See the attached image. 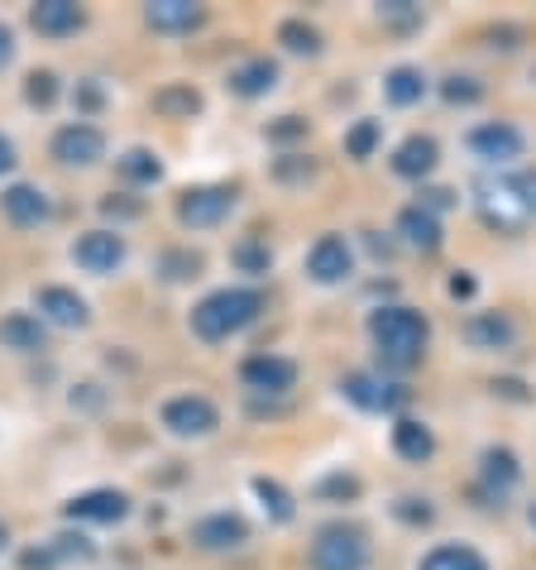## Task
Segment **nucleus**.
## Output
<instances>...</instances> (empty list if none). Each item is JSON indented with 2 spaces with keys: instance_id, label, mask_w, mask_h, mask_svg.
<instances>
[{
  "instance_id": "f257e3e1",
  "label": "nucleus",
  "mask_w": 536,
  "mask_h": 570,
  "mask_svg": "<svg viewBox=\"0 0 536 570\" xmlns=\"http://www.w3.org/2000/svg\"><path fill=\"white\" fill-rule=\"evenodd\" d=\"M369 336L388 370H417L431 345V322L413 307H378L369 316Z\"/></svg>"
},
{
  "instance_id": "f03ea898",
  "label": "nucleus",
  "mask_w": 536,
  "mask_h": 570,
  "mask_svg": "<svg viewBox=\"0 0 536 570\" xmlns=\"http://www.w3.org/2000/svg\"><path fill=\"white\" fill-rule=\"evenodd\" d=\"M259 307H264V297L255 288H220V293L207 297V303H197L192 331L201 341H226V336H235V331H245L249 322H255Z\"/></svg>"
},
{
  "instance_id": "7ed1b4c3",
  "label": "nucleus",
  "mask_w": 536,
  "mask_h": 570,
  "mask_svg": "<svg viewBox=\"0 0 536 570\" xmlns=\"http://www.w3.org/2000/svg\"><path fill=\"white\" fill-rule=\"evenodd\" d=\"M311 570H369V537L359 528H321L317 542H311Z\"/></svg>"
},
{
  "instance_id": "20e7f679",
  "label": "nucleus",
  "mask_w": 536,
  "mask_h": 570,
  "mask_svg": "<svg viewBox=\"0 0 536 570\" xmlns=\"http://www.w3.org/2000/svg\"><path fill=\"white\" fill-rule=\"evenodd\" d=\"M230 207H235L230 187H192V193H182L178 216H182V226L207 230V226H220V220L230 216Z\"/></svg>"
},
{
  "instance_id": "39448f33",
  "label": "nucleus",
  "mask_w": 536,
  "mask_h": 570,
  "mask_svg": "<svg viewBox=\"0 0 536 570\" xmlns=\"http://www.w3.org/2000/svg\"><path fill=\"white\" fill-rule=\"evenodd\" d=\"M469 149H475L479 158H488V164H513V158H523L527 135L517 130V125H508V120H488V125H479V130L469 135Z\"/></svg>"
},
{
  "instance_id": "423d86ee",
  "label": "nucleus",
  "mask_w": 536,
  "mask_h": 570,
  "mask_svg": "<svg viewBox=\"0 0 536 570\" xmlns=\"http://www.w3.org/2000/svg\"><path fill=\"white\" fill-rule=\"evenodd\" d=\"M53 154L72 168H91L106 154V135L97 130V125H68V130L53 135Z\"/></svg>"
},
{
  "instance_id": "0eeeda50",
  "label": "nucleus",
  "mask_w": 536,
  "mask_h": 570,
  "mask_svg": "<svg viewBox=\"0 0 536 570\" xmlns=\"http://www.w3.org/2000/svg\"><path fill=\"white\" fill-rule=\"evenodd\" d=\"M216 407L207 399H197V393H187V399H172L163 407V426L168 432H178V436H207L216 432Z\"/></svg>"
},
{
  "instance_id": "6e6552de",
  "label": "nucleus",
  "mask_w": 536,
  "mask_h": 570,
  "mask_svg": "<svg viewBox=\"0 0 536 570\" xmlns=\"http://www.w3.org/2000/svg\"><path fill=\"white\" fill-rule=\"evenodd\" d=\"M340 389H345V399L359 403L365 413H393V407L407 399L403 389H393V384H384V379H374V374H345Z\"/></svg>"
},
{
  "instance_id": "1a4fd4ad",
  "label": "nucleus",
  "mask_w": 536,
  "mask_h": 570,
  "mask_svg": "<svg viewBox=\"0 0 536 570\" xmlns=\"http://www.w3.org/2000/svg\"><path fill=\"white\" fill-rule=\"evenodd\" d=\"M72 259L82 264L87 274H116L120 259H125V240H120V235H110V230H91V235L77 240Z\"/></svg>"
},
{
  "instance_id": "9d476101",
  "label": "nucleus",
  "mask_w": 536,
  "mask_h": 570,
  "mask_svg": "<svg viewBox=\"0 0 536 570\" xmlns=\"http://www.w3.org/2000/svg\"><path fill=\"white\" fill-rule=\"evenodd\" d=\"M355 268V255H350V245L340 240V235H321L317 245H311V255H307V274L317 278V283H340L345 274Z\"/></svg>"
},
{
  "instance_id": "9b49d317",
  "label": "nucleus",
  "mask_w": 536,
  "mask_h": 570,
  "mask_svg": "<svg viewBox=\"0 0 536 570\" xmlns=\"http://www.w3.org/2000/svg\"><path fill=\"white\" fill-rule=\"evenodd\" d=\"M240 379L259 393H288L297 384V364L282 360V355H255V360H245Z\"/></svg>"
},
{
  "instance_id": "f8f14e48",
  "label": "nucleus",
  "mask_w": 536,
  "mask_h": 570,
  "mask_svg": "<svg viewBox=\"0 0 536 570\" xmlns=\"http://www.w3.org/2000/svg\"><path fill=\"white\" fill-rule=\"evenodd\" d=\"M192 542L201 551H235L249 542V528H245V518H235V513H211L192 528Z\"/></svg>"
},
{
  "instance_id": "ddd939ff",
  "label": "nucleus",
  "mask_w": 536,
  "mask_h": 570,
  "mask_svg": "<svg viewBox=\"0 0 536 570\" xmlns=\"http://www.w3.org/2000/svg\"><path fill=\"white\" fill-rule=\"evenodd\" d=\"M125 513H130V499L120 489H91V494H77L68 503V518L77 522H120Z\"/></svg>"
},
{
  "instance_id": "4468645a",
  "label": "nucleus",
  "mask_w": 536,
  "mask_h": 570,
  "mask_svg": "<svg viewBox=\"0 0 536 570\" xmlns=\"http://www.w3.org/2000/svg\"><path fill=\"white\" fill-rule=\"evenodd\" d=\"M0 212H6L14 226H39V220H49V197L39 193V187H29V183H14L0 193Z\"/></svg>"
},
{
  "instance_id": "2eb2a0df",
  "label": "nucleus",
  "mask_w": 536,
  "mask_h": 570,
  "mask_svg": "<svg viewBox=\"0 0 536 570\" xmlns=\"http://www.w3.org/2000/svg\"><path fill=\"white\" fill-rule=\"evenodd\" d=\"M145 20L159 29V35H182V29H197L207 20V10L192 6V0H153L145 10Z\"/></svg>"
},
{
  "instance_id": "dca6fc26",
  "label": "nucleus",
  "mask_w": 536,
  "mask_h": 570,
  "mask_svg": "<svg viewBox=\"0 0 536 570\" xmlns=\"http://www.w3.org/2000/svg\"><path fill=\"white\" fill-rule=\"evenodd\" d=\"M436 158H440L436 139L431 135H413V139H403L398 145V154H393V173H398V178H427V173L436 168Z\"/></svg>"
},
{
  "instance_id": "f3484780",
  "label": "nucleus",
  "mask_w": 536,
  "mask_h": 570,
  "mask_svg": "<svg viewBox=\"0 0 536 570\" xmlns=\"http://www.w3.org/2000/svg\"><path fill=\"white\" fill-rule=\"evenodd\" d=\"M479 474H484V484H488V494H508V489L523 480V465H517V455L513 451H503V446H488L479 455Z\"/></svg>"
},
{
  "instance_id": "a211bd4d",
  "label": "nucleus",
  "mask_w": 536,
  "mask_h": 570,
  "mask_svg": "<svg viewBox=\"0 0 536 570\" xmlns=\"http://www.w3.org/2000/svg\"><path fill=\"white\" fill-rule=\"evenodd\" d=\"M393 451H398L403 461H413V465L431 461V455H436V436H431V426H427V422L403 417L398 426H393Z\"/></svg>"
},
{
  "instance_id": "6ab92c4d",
  "label": "nucleus",
  "mask_w": 536,
  "mask_h": 570,
  "mask_svg": "<svg viewBox=\"0 0 536 570\" xmlns=\"http://www.w3.org/2000/svg\"><path fill=\"white\" fill-rule=\"evenodd\" d=\"M398 235L413 249H421V255H431V249H440V220L427 212V207H407L398 216Z\"/></svg>"
},
{
  "instance_id": "aec40b11",
  "label": "nucleus",
  "mask_w": 536,
  "mask_h": 570,
  "mask_svg": "<svg viewBox=\"0 0 536 570\" xmlns=\"http://www.w3.org/2000/svg\"><path fill=\"white\" fill-rule=\"evenodd\" d=\"M39 312L53 326H87V303L72 288H39Z\"/></svg>"
},
{
  "instance_id": "412c9836",
  "label": "nucleus",
  "mask_w": 536,
  "mask_h": 570,
  "mask_svg": "<svg viewBox=\"0 0 536 570\" xmlns=\"http://www.w3.org/2000/svg\"><path fill=\"white\" fill-rule=\"evenodd\" d=\"M29 20H34L39 35H53L58 39V35H72V29L82 24V10H77L72 0H39Z\"/></svg>"
},
{
  "instance_id": "4be33fe9",
  "label": "nucleus",
  "mask_w": 536,
  "mask_h": 570,
  "mask_svg": "<svg viewBox=\"0 0 536 570\" xmlns=\"http://www.w3.org/2000/svg\"><path fill=\"white\" fill-rule=\"evenodd\" d=\"M465 336L475 341L479 351H503V345H513V336H517V331H513V322H508V316H498V312H479L475 322L465 326Z\"/></svg>"
},
{
  "instance_id": "5701e85b",
  "label": "nucleus",
  "mask_w": 536,
  "mask_h": 570,
  "mask_svg": "<svg viewBox=\"0 0 536 570\" xmlns=\"http://www.w3.org/2000/svg\"><path fill=\"white\" fill-rule=\"evenodd\" d=\"M0 345L6 351H43V322H34V316H24V312H14L0 322Z\"/></svg>"
},
{
  "instance_id": "b1692460",
  "label": "nucleus",
  "mask_w": 536,
  "mask_h": 570,
  "mask_svg": "<svg viewBox=\"0 0 536 570\" xmlns=\"http://www.w3.org/2000/svg\"><path fill=\"white\" fill-rule=\"evenodd\" d=\"M274 82H278V62H268V58H255L230 72V87L240 97H264V91H274Z\"/></svg>"
},
{
  "instance_id": "393cba45",
  "label": "nucleus",
  "mask_w": 536,
  "mask_h": 570,
  "mask_svg": "<svg viewBox=\"0 0 536 570\" xmlns=\"http://www.w3.org/2000/svg\"><path fill=\"white\" fill-rule=\"evenodd\" d=\"M384 97L393 106H417L421 97H427V77H421V68H393L384 77Z\"/></svg>"
},
{
  "instance_id": "a878e982",
  "label": "nucleus",
  "mask_w": 536,
  "mask_h": 570,
  "mask_svg": "<svg viewBox=\"0 0 536 570\" xmlns=\"http://www.w3.org/2000/svg\"><path fill=\"white\" fill-rule=\"evenodd\" d=\"M421 570H488V561L479 557L475 547H436Z\"/></svg>"
},
{
  "instance_id": "bb28decb",
  "label": "nucleus",
  "mask_w": 536,
  "mask_h": 570,
  "mask_svg": "<svg viewBox=\"0 0 536 570\" xmlns=\"http://www.w3.org/2000/svg\"><path fill=\"white\" fill-rule=\"evenodd\" d=\"M503 197L517 207V216H536V168H517L508 183H503Z\"/></svg>"
},
{
  "instance_id": "cd10ccee",
  "label": "nucleus",
  "mask_w": 536,
  "mask_h": 570,
  "mask_svg": "<svg viewBox=\"0 0 536 570\" xmlns=\"http://www.w3.org/2000/svg\"><path fill=\"white\" fill-rule=\"evenodd\" d=\"M255 494H259V503H264V513L268 518H274V522H292V494H288V489H282L278 480H264V474H259V480H255Z\"/></svg>"
},
{
  "instance_id": "c85d7f7f",
  "label": "nucleus",
  "mask_w": 536,
  "mask_h": 570,
  "mask_svg": "<svg viewBox=\"0 0 536 570\" xmlns=\"http://www.w3.org/2000/svg\"><path fill=\"white\" fill-rule=\"evenodd\" d=\"M116 168H120L130 183H159V173H163V164H159V158H153L149 149H130V154H120V158H116Z\"/></svg>"
},
{
  "instance_id": "c756f323",
  "label": "nucleus",
  "mask_w": 536,
  "mask_h": 570,
  "mask_svg": "<svg viewBox=\"0 0 536 570\" xmlns=\"http://www.w3.org/2000/svg\"><path fill=\"white\" fill-rule=\"evenodd\" d=\"M278 39L288 43L292 53H321V35H317V29H311L307 20H288V24L278 29Z\"/></svg>"
},
{
  "instance_id": "7c9ffc66",
  "label": "nucleus",
  "mask_w": 536,
  "mask_h": 570,
  "mask_svg": "<svg viewBox=\"0 0 536 570\" xmlns=\"http://www.w3.org/2000/svg\"><path fill=\"white\" fill-rule=\"evenodd\" d=\"M49 557H53V566L58 561H91V557H97V547H91L87 537L62 532V537H53V542H49Z\"/></svg>"
},
{
  "instance_id": "2f4dec72",
  "label": "nucleus",
  "mask_w": 536,
  "mask_h": 570,
  "mask_svg": "<svg viewBox=\"0 0 536 570\" xmlns=\"http://www.w3.org/2000/svg\"><path fill=\"white\" fill-rule=\"evenodd\" d=\"M378 139H384V130H378V120H359L350 135H345V154L350 158H369L378 149Z\"/></svg>"
},
{
  "instance_id": "473e14b6",
  "label": "nucleus",
  "mask_w": 536,
  "mask_h": 570,
  "mask_svg": "<svg viewBox=\"0 0 536 570\" xmlns=\"http://www.w3.org/2000/svg\"><path fill=\"white\" fill-rule=\"evenodd\" d=\"M153 106L163 110V116H192V110L201 106V97L192 87H168V91H159V97H153Z\"/></svg>"
},
{
  "instance_id": "72a5a7b5",
  "label": "nucleus",
  "mask_w": 536,
  "mask_h": 570,
  "mask_svg": "<svg viewBox=\"0 0 536 570\" xmlns=\"http://www.w3.org/2000/svg\"><path fill=\"white\" fill-rule=\"evenodd\" d=\"M235 264H240L245 274H268L274 255H268V245H259V240H240L235 245Z\"/></svg>"
},
{
  "instance_id": "f704fd0d",
  "label": "nucleus",
  "mask_w": 536,
  "mask_h": 570,
  "mask_svg": "<svg viewBox=\"0 0 536 570\" xmlns=\"http://www.w3.org/2000/svg\"><path fill=\"white\" fill-rule=\"evenodd\" d=\"M53 97H58V77L53 72H34V77H29V101H34V106H53Z\"/></svg>"
},
{
  "instance_id": "c9c22d12",
  "label": "nucleus",
  "mask_w": 536,
  "mask_h": 570,
  "mask_svg": "<svg viewBox=\"0 0 536 570\" xmlns=\"http://www.w3.org/2000/svg\"><path fill=\"white\" fill-rule=\"evenodd\" d=\"M484 87L475 77H446V101H479Z\"/></svg>"
},
{
  "instance_id": "e433bc0d",
  "label": "nucleus",
  "mask_w": 536,
  "mask_h": 570,
  "mask_svg": "<svg viewBox=\"0 0 536 570\" xmlns=\"http://www.w3.org/2000/svg\"><path fill=\"white\" fill-rule=\"evenodd\" d=\"M378 14L393 20V24H417L421 20V10L413 6V0H388V6H378Z\"/></svg>"
},
{
  "instance_id": "4c0bfd02",
  "label": "nucleus",
  "mask_w": 536,
  "mask_h": 570,
  "mask_svg": "<svg viewBox=\"0 0 536 570\" xmlns=\"http://www.w3.org/2000/svg\"><path fill=\"white\" fill-rule=\"evenodd\" d=\"M197 268H201L197 255H168V259H163V274H168V278H197Z\"/></svg>"
},
{
  "instance_id": "58836bf2",
  "label": "nucleus",
  "mask_w": 536,
  "mask_h": 570,
  "mask_svg": "<svg viewBox=\"0 0 536 570\" xmlns=\"http://www.w3.org/2000/svg\"><path fill=\"white\" fill-rule=\"evenodd\" d=\"M398 518L403 522H421V528H427V522H431V503L427 499H398Z\"/></svg>"
},
{
  "instance_id": "ea45409f",
  "label": "nucleus",
  "mask_w": 536,
  "mask_h": 570,
  "mask_svg": "<svg viewBox=\"0 0 536 570\" xmlns=\"http://www.w3.org/2000/svg\"><path fill=\"white\" fill-rule=\"evenodd\" d=\"M278 178H311V158H297V154H282L278 158Z\"/></svg>"
},
{
  "instance_id": "a19ab883",
  "label": "nucleus",
  "mask_w": 536,
  "mask_h": 570,
  "mask_svg": "<svg viewBox=\"0 0 536 570\" xmlns=\"http://www.w3.org/2000/svg\"><path fill=\"white\" fill-rule=\"evenodd\" d=\"M268 135H274V139H302V135H307V120H302V116H282Z\"/></svg>"
},
{
  "instance_id": "79ce46f5",
  "label": "nucleus",
  "mask_w": 536,
  "mask_h": 570,
  "mask_svg": "<svg viewBox=\"0 0 536 570\" xmlns=\"http://www.w3.org/2000/svg\"><path fill=\"white\" fill-rule=\"evenodd\" d=\"M421 197H427V202H417V207H427L431 216H436V212H446V207H450V202H455V197L446 193V187H431V193H421Z\"/></svg>"
},
{
  "instance_id": "37998d69",
  "label": "nucleus",
  "mask_w": 536,
  "mask_h": 570,
  "mask_svg": "<svg viewBox=\"0 0 536 570\" xmlns=\"http://www.w3.org/2000/svg\"><path fill=\"white\" fill-rule=\"evenodd\" d=\"M24 570H53V557H49V547L29 551V557H24Z\"/></svg>"
},
{
  "instance_id": "c03bdc74",
  "label": "nucleus",
  "mask_w": 536,
  "mask_h": 570,
  "mask_svg": "<svg viewBox=\"0 0 536 570\" xmlns=\"http://www.w3.org/2000/svg\"><path fill=\"white\" fill-rule=\"evenodd\" d=\"M469 293H475V278H469V274H455V278H450V297H469Z\"/></svg>"
},
{
  "instance_id": "a18cd8bd",
  "label": "nucleus",
  "mask_w": 536,
  "mask_h": 570,
  "mask_svg": "<svg viewBox=\"0 0 536 570\" xmlns=\"http://www.w3.org/2000/svg\"><path fill=\"white\" fill-rule=\"evenodd\" d=\"M321 489H326V494H355L359 484H355V480H330V484H321Z\"/></svg>"
},
{
  "instance_id": "49530a36",
  "label": "nucleus",
  "mask_w": 536,
  "mask_h": 570,
  "mask_svg": "<svg viewBox=\"0 0 536 570\" xmlns=\"http://www.w3.org/2000/svg\"><path fill=\"white\" fill-rule=\"evenodd\" d=\"M10 53H14V39H10V29L0 24V62H10Z\"/></svg>"
},
{
  "instance_id": "de8ad7c7",
  "label": "nucleus",
  "mask_w": 536,
  "mask_h": 570,
  "mask_svg": "<svg viewBox=\"0 0 536 570\" xmlns=\"http://www.w3.org/2000/svg\"><path fill=\"white\" fill-rule=\"evenodd\" d=\"M10 164H14V149H10V139H6V135H0V173H6Z\"/></svg>"
},
{
  "instance_id": "09e8293b",
  "label": "nucleus",
  "mask_w": 536,
  "mask_h": 570,
  "mask_svg": "<svg viewBox=\"0 0 536 570\" xmlns=\"http://www.w3.org/2000/svg\"><path fill=\"white\" fill-rule=\"evenodd\" d=\"M6 542H10V532H6V522H0V551H6Z\"/></svg>"
},
{
  "instance_id": "8fccbe9b",
  "label": "nucleus",
  "mask_w": 536,
  "mask_h": 570,
  "mask_svg": "<svg viewBox=\"0 0 536 570\" xmlns=\"http://www.w3.org/2000/svg\"><path fill=\"white\" fill-rule=\"evenodd\" d=\"M527 518H532V528H536V503H532V509H527Z\"/></svg>"
},
{
  "instance_id": "3c124183",
  "label": "nucleus",
  "mask_w": 536,
  "mask_h": 570,
  "mask_svg": "<svg viewBox=\"0 0 536 570\" xmlns=\"http://www.w3.org/2000/svg\"><path fill=\"white\" fill-rule=\"evenodd\" d=\"M532 82H536V68H532Z\"/></svg>"
}]
</instances>
